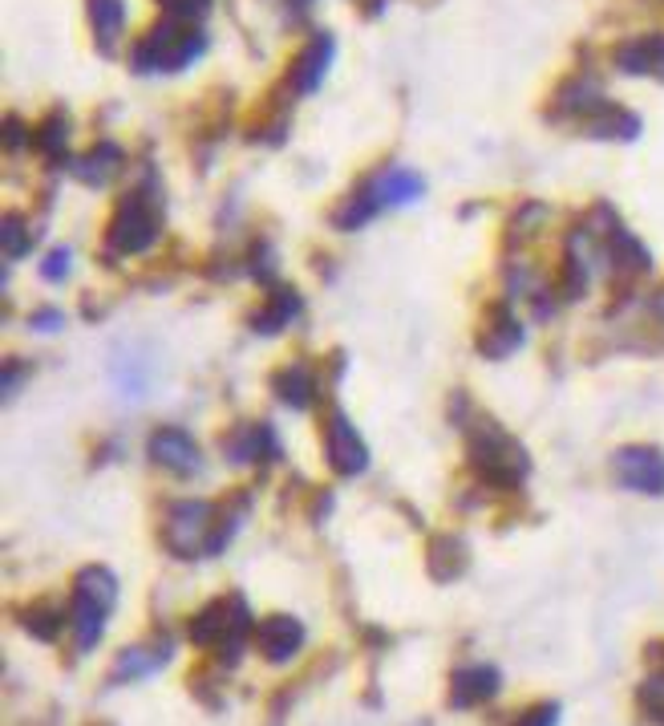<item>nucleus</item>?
Segmentation results:
<instances>
[{
	"instance_id": "25",
	"label": "nucleus",
	"mask_w": 664,
	"mask_h": 726,
	"mask_svg": "<svg viewBox=\"0 0 664 726\" xmlns=\"http://www.w3.org/2000/svg\"><path fill=\"white\" fill-rule=\"evenodd\" d=\"M33 146H37L45 158H53L57 163V158L65 155V146H70V118L61 115V110H53L41 127L33 130Z\"/></svg>"
},
{
	"instance_id": "1",
	"label": "nucleus",
	"mask_w": 664,
	"mask_h": 726,
	"mask_svg": "<svg viewBox=\"0 0 664 726\" xmlns=\"http://www.w3.org/2000/svg\"><path fill=\"white\" fill-rule=\"evenodd\" d=\"M467 455H470V467L479 471L482 479L491 487H519L531 475V455L523 451V442L510 439L507 430L491 422V418H479V422H470L467 430Z\"/></svg>"
},
{
	"instance_id": "34",
	"label": "nucleus",
	"mask_w": 664,
	"mask_h": 726,
	"mask_svg": "<svg viewBox=\"0 0 664 726\" xmlns=\"http://www.w3.org/2000/svg\"><path fill=\"white\" fill-rule=\"evenodd\" d=\"M33 321H37V325H41V329H53V325H61V317H57V313H41V317H33Z\"/></svg>"
},
{
	"instance_id": "12",
	"label": "nucleus",
	"mask_w": 664,
	"mask_h": 726,
	"mask_svg": "<svg viewBox=\"0 0 664 726\" xmlns=\"http://www.w3.org/2000/svg\"><path fill=\"white\" fill-rule=\"evenodd\" d=\"M333 53H337V45H333L328 33L312 37V41L297 53V61L288 66V86L297 90V94H312V90H321L328 66H333Z\"/></svg>"
},
{
	"instance_id": "6",
	"label": "nucleus",
	"mask_w": 664,
	"mask_h": 726,
	"mask_svg": "<svg viewBox=\"0 0 664 726\" xmlns=\"http://www.w3.org/2000/svg\"><path fill=\"white\" fill-rule=\"evenodd\" d=\"M158 228H162V219H158L155 203L146 200L142 191H134V195H126V200L118 203V212L110 215L106 243H110L118 257H138V252H146V248L158 240Z\"/></svg>"
},
{
	"instance_id": "21",
	"label": "nucleus",
	"mask_w": 664,
	"mask_h": 726,
	"mask_svg": "<svg viewBox=\"0 0 664 726\" xmlns=\"http://www.w3.org/2000/svg\"><path fill=\"white\" fill-rule=\"evenodd\" d=\"M271 390H276V398L283 402V406H297V410H304L312 398H316V378H312L309 366H283L276 378H271Z\"/></svg>"
},
{
	"instance_id": "5",
	"label": "nucleus",
	"mask_w": 664,
	"mask_h": 726,
	"mask_svg": "<svg viewBox=\"0 0 664 726\" xmlns=\"http://www.w3.org/2000/svg\"><path fill=\"white\" fill-rule=\"evenodd\" d=\"M215 527H219V508L203 503V499H183L162 520V548L174 552L179 560L212 556Z\"/></svg>"
},
{
	"instance_id": "18",
	"label": "nucleus",
	"mask_w": 664,
	"mask_h": 726,
	"mask_svg": "<svg viewBox=\"0 0 664 726\" xmlns=\"http://www.w3.org/2000/svg\"><path fill=\"white\" fill-rule=\"evenodd\" d=\"M369 187H373V195H377V203H382V207H406V203H413V200H418V195L425 191L422 175H418V171H406V167L382 171Z\"/></svg>"
},
{
	"instance_id": "22",
	"label": "nucleus",
	"mask_w": 664,
	"mask_h": 726,
	"mask_svg": "<svg viewBox=\"0 0 664 726\" xmlns=\"http://www.w3.org/2000/svg\"><path fill=\"white\" fill-rule=\"evenodd\" d=\"M21 626L37 641H57L61 629H65V609L57 600H33V605L21 609Z\"/></svg>"
},
{
	"instance_id": "2",
	"label": "nucleus",
	"mask_w": 664,
	"mask_h": 726,
	"mask_svg": "<svg viewBox=\"0 0 664 726\" xmlns=\"http://www.w3.org/2000/svg\"><path fill=\"white\" fill-rule=\"evenodd\" d=\"M203 49H207V37H203L198 25L167 16L134 45V58L130 61H134L138 73H179L186 66H195L203 58Z\"/></svg>"
},
{
	"instance_id": "35",
	"label": "nucleus",
	"mask_w": 664,
	"mask_h": 726,
	"mask_svg": "<svg viewBox=\"0 0 664 726\" xmlns=\"http://www.w3.org/2000/svg\"><path fill=\"white\" fill-rule=\"evenodd\" d=\"M292 4H309V0H292Z\"/></svg>"
},
{
	"instance_id": "17",
	"label": "nucleus",
	"mask_w": 664,
	"mask_h": 726,
	"mask_svg": "<svg viewBox=\"0 0 664 726\" xmlns=\"http://www.w3.org/2000/svg\"><path fill=\"white\" fill-rule=\"evenodd\" d=\"M85 9H89V29H94L98 49L113 53V45L126 29V4L122 0H85Z\"/></svg>"
},
{
	"instance_id": "28",
	"label": "nucleus",
	"mask_w": 664,
	"mask_h": 726,
	"mask_svg": "<svg viewBox=\"0 0 664 726\" xmlns=\"http://www.w3.org/2000/svg\"><path fill=\"white\" fill-rule=\"evenodd\" d=\"M4 257L16 260V257H25L28 248H33V236H28L25 228V219L21 215H4Z\"/></svg>"
},
{
	"instance_id": "8",
	"label": "nucleus",
	"mask_w": 664,
	"mask_h": 726,
	"mask_svg": "<svg viewBox=\"0 0 664 726\" xmlns=\"http://www.w3.org/2000/svg\"><path fill=\"white\" fill-rule=\"evenodd\" d=\"M325 455L328 467L337 475H361L369 467V447L365 439L357 435V427L349 422V414L333 410L325 422Z\"/></svg>"
},
{
	"instance_id": "19",
	"label": "nucleus",
	"mask_w": 664,
	"mask_h": 726,
	"mask_svg": "<svg viewBox=\"0 0 664 726\" xmlns=\"http://www.w3.org/2000/svg\"><path fill=\"white\" fill-rule=\"evenodd\" d=\"M122 163H126V155H122L118 146H113V143H98L94 151H85V155L73 163V175H77L82 183H89V187H106L113 175L122 171Z\"/></svg>"
},
{
	"instance_id": "4",
	"label": "nucleus",
	"mask_w": 664,
	"mask_h": 726,
	"mask_svg": "<svg viewBox=\"0 0 664 726\" xmlns=\"http://www.w3.org/2000/svg\"><path fill=\"white\" fill-rule=\"evenodd\" d=\"M118 605V576L101 564H89L73 576V600H70V621L77 650L89 654L106 633V617Z\"/></svg>"
},
{
	"instance_id": "29",
	"label": "nucleus",
	"mask_w": 664,
	"mask_h": 726,
	"mask_svg": "<svg viewBox=\"0 0 664 726\" xmlns=\"http://www.w3.org/2000/svg\"><path fill=\"white\" fill-rule=\"evenodd\" d=\"M640 711L649 714L656 726H664V669L640 686Z\"/></svg>"
},
{
	"instance_id": "30",
	"label": "nucleus",
	"mask_w": 664,
	"mask_h": 726,
	"mask_svg": "<svg viewBox=\"0 0 664 726\" xmlns=\"http://www.w3.org/2000/svg\"><path fill=\"white\" fill-rule=\"evenodd\" d=\"M162 9H167V16H179V21H195V16H203V9L212 4V0H158Z\"/></svg>"
},
{
	"instance_id": "3",
	"label": "nucleus",
	"mask_w": 664,
	"mask_h": 726,
	"mask_svg": "<svg viewBox=\"0 0 664 726\" xmlns=\"http://www.w3.org/2000/svg\"><path fill=\"white\" fill-rule=\"evenodd\" d=\"M252 633H255L252 609H248V600H243L240 593L207 600V605L191 617V626H186L191 645H198V650H219L227 662L240 657L243 641L252 638Z\"/></svg>"
},
{
	"instance_id": "14",
	"label": "nucleus",
	"mask_w": 664,
	"mask_h": 726,
	"mask_svg": "<svg viewBox=\"0 0 664 726\" xmlns=\"http://www.w3.org/2000/svg\"><path fill=\"white\" fill-rule=\"evenodd\" d=\"M616 66L632 78H661L664 82V37H632L616 49Z\"/></svg>"
},
{
	"instance_id": "10",
	"label": "nucleus",
	"mask_w": 664,
	"mask_h": 726,
	"mask_svg": "<svg viewBox=\"0 0 664 726\" xmlns=\"http://www.w3.org/2000/svg\"><path fill=\"white\" fill-rule=\"evenodd\" d=\"M146 455L150 463H158L170 475H195L198 471V447L195 439L179 427H158L146 442Z\"/></svg>"
},
{
	"instance_id": "7",
	"label": "nucleus",
	"mask_w": 664,
	"mask_h": 726,
	"mask_svg": "<svg viewBox=\"0 0 664 726\" xmlns=\"http://www.w3.org/2000/svg\"><path fill=\"white\" fill-rule=\"evenodd\" d=\"M612 467L624 487H632L640 496H664V455L656 447H644V442L620 447Z\"/></svg>"
},
{
	"instance_id": "11",
	"label": "nucleus",
	"mask_w": 664,
	"mask_h": 726,
	"mask_svg": "<svg viewBox=\"0 0 664 726\" xmlns=\"http://www.w3.org/2000/svg\"><path fill=\"white\" fill-rule=\"evenodd\" d=\"M503 690V674L495 666H462L450 674V706L454 711H470V706H482Z\"/></svg>"
},
{
	"instance_id": "27",
	"label": "nucleus",
	"mask_w": 664,
	"mask_h": 726,
	"mask_svg": "<svg viewBox=\"0 0 664 726\" xmlns=\"http://www.w3.org/2000/svg\"><path fill=\"white\" fill-rule=\"evenodd\" d=\"M377 207H382V203L373 195V187H361L357 195H349V200L340 203L337 215H333V224H337V228H361L365 219H373Z\"/></svg>"
},
{
	"instance_id": "31",
	"label": "nucleus",
	"mask_w": 664,
	"mask_h": 726,
	"mask_svg": "<svg viewBox=\"0 0 664 726\" xmlns=\"http://www.w3.org/2000/svg\"><path fill=\"white\" fill-rule=\"evenodd\" d=\"M555 723H559V706H555V702H539V706H531L515 726H555Z\"/></svg>"
},
{
	"instance_id": "33",
	"label": "nucleus",
	"mask_w": 664,
	"mask_h": 726,
	"mask_svg": "<svg viewBox=\"0 0 664 726\" xmlns=\"http://www.w3.org/2000/svg\"><path fill=\"white\" fill-rule=\"evenodd\" d=\"M4 127H9V146H21V143H25V139H21V122H16V118H9Z\"/></svg>"
},
{
	"instance_id": "23",
	"label": "nucleus",
	"mask_w": 664,
	"mask_h": 726,
	"mask_svg": "<svg viewBox=\"0 0 664 726\" xmlns=\"http://www.w3.org/2000/svg\"><path fill=\"white\" fill-rule=\"evenodd\" d=\"M167 654L170 645H134V650H122L118 654V666H113V678L122 682V678H146V674H155L158 666H167Z\"/></svg>"
},
{
	"instance_id": "24",
	"label": "nucleus",
	"mask_w": 664,
	"mask_h": 726,
	"mask_svg": "<svg viewBox=\"0 0 664 726\" xmlns=\"http://www.w3.org/2000/svg\"><path fill=\"white\" fill-rule=\"evenodd\" d=\"M227 451L240 459V463H259L264 455H276L271 427H240L236 430V439L227 442Z\"/></svg>"
},
{
	"instance_id": "26",
	"label": "nucleus",
	"mask_w": 664,
	"mask_h": 726,
	"mask_svg": "<svg viewBox=\"0 0 664 726\" xmlns=\"http://www.w3.org/2000/svg\"><path fill=\"white\" fill-rule=\"evenodd\" d=\"M608 260L620 272H649V252H644V243H640L637 236H628V231H616V236L608 240Z\"/></svg>"
},
{
	"instance_id": "15",
	"label": "nucleus",
	"mask_w": 664,
	"mask_h": 726,
	"mask_svg": "<svg viewBox=\"0 0 664 726\" xmlns=\"http://www.w3.org/2000/svg\"><path fill=\"white\" fill-rule=\"evenodd\" d=\"M583 130L592 134V139H608V143H632L640 134V118L628 115L624 106H608V102H600L592 115L583 118Z\"/></svg>"
},
{
	"instance_id": "9",
	"label": "nucleus",
	"mask_w": 664,
	"mask_h": 726,
	"mask_svg": "<svg viewBox=\"0 0 664 726\" xmlns=\"http://www.w3.org/2000/svg\"><path fill=\"white\" fill-rule=\"evenodd\" d=\"M252 641L271 666H283V662H292L304 650V626H300L297 617H288V612H271V617H264L255 626Z\"/></svg>"
},
{
	"instance_id": "13",
	"label": "nucleus",
	"mask_w": 664,
	"mask_h": 726,
	"mask_svg": "<svg viewBox=\"0 0 664 726\" xmlns=\"http://www.w3.org/2000/svg\"><path fill=\"white\" fill-rule=\"evenodd\" d=\"M523 345V325H519V317L510 313L507 305H498L495 313L486 317V325L479 333V354L482 357H510L515 349Z\"/></svg>"
},
{
	"instance_id": "32",
	"label": "nucleus",
	"mask_w": 664,
	"mask_h": 726,
	"mask_svg": "<svg viewBox=\"0 0 664 726\" xmlns=\"http://www.w3.org/2000/svg\"><path fill=\"white\" fill-rule=\"evenodd\" d=\"M65 272H70V252H65V248H61V252H49V257H45V269H41L45 281H61Z\"/></svg>"
},
{
	"instance_id": "20",
	"label": "nucleus",
	"mask_w": 664,
	"mask_h": 726,
	"mask_svg": "<svg viewBox=\"0 0 664 726\" xmlns=\"http://www.w3.org/2000/svg\"><path fill=\"white\" fill-rule=\"evenodd\" d=\"M470 564V548L462 536H438V540L430 544V572H434V581H458Z\"/></svg>"
},
{
	"instance_id": "16",
	"label": "nucleus",
	"mask_w": 664,
	"mask_h": 726,
	"mask_svg": "<svg viewBox=\"0 0 664 726\" xmlns=\"http://www.w3.org/2000/svg\"><path fill=\"white\" fill-rule=\"evenodd\" d=\"M297 317H300V293L297 288H276V293L259 305V313L252 317V329L264 333V337H276V333H283Z\"/></svg>"
}]
</instances>
